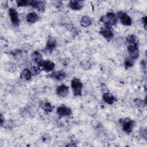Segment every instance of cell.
I'll return each instance as SVG.
<instances>
[{"mask_svg":"<svg viewBox=\"0 0 147 147\" xmlns=\"http://www.w3.org/2000/svg\"><path fill=\"white\" fill-rule=\"evenodd\" d=\"M42 109L48 113L51 112L52 111V106L51 105V104L49 102H45L42 105Z\"/></svg>","mask_w":147,"mask_h":147,"instance_id":"obj_22","label":"cell"},{"mask_svg":"<svg viewBox=\"0 0 147 147\" xmlns=\"http://www.w3.org/2000/svg\"><path fill=\"white\" fill-rule=\"evenodd\" d=\"M138 37L133 34L129 35L126 37V41L129 45H138Z\"/></svg>","mask_w":147,"mask_h":147,"instance_id":"obj_19","label":"cell"},{"mask_svg":"<svg viewBox=\"0 0 147 147\" xmlns=\"http://www.w3.org/2000/svg\"><path fill=\"white\" fill-rule=\"evenodd\" d=\"M134 102L135 105L138 107H142L145 105V103H144V101L140 99H137V98L135 99L134 100Z\"/></svg>","mask_w":147,"mask_h":147,"instance_id":"obj_26","label":"cell"},{"mask_svg":"<svg viewBox=\"0 0 147 147\" xmlns=\"http://www.w3.org/2000/svg\"><path fill=\"white\" fill-rule=\"evenodd\" d=\"M32 74L29 69H24L20 75V77L21 79L25 80H29L32 78Z\"/></svg>","mask_w":147,"mask_h":147,"instance_id":"obj_20","label":"cell"},{"mask_svg":"<svg viewBox=\"0 0 147 147\" xmlns=\"http://www.w3.org/2000/svg\"><path fill=\"white\" fill-rule=\"evenodd\" d=\"M30 71L32 74V75H36L40 72V68L37 67H32L30 69Z\"/></svg>","mask_w":147,"mask_h":147,"instance_id":"obj_24","label":"cell"},{"mask_svg":"<svg viewBox=\"0 0 147 147\" xmlns=\"http://www.w3.org/2000/svg\"><path fill=\"white\" fill-rule=\"evenodd\" d=\"M119 123L122 126L123 130L127 133H130L132 131L134 126V121L129 118L121 119L119 120Z\"/></svg>","mask_w":147,"mask_h":147,"instance_id":"obj_3","label":"cell"},{"mask_svg":"<svg viewBox=\"0 0 147 147\" xmlns=\"http://www.w3.org/2000/svg\"><path fill=\"white\" fill-rule=\"evenodd\" d=\"M39 67H41L44 71L49 72L55 68V64L50 60H44Z\"/></svg>","mask_w":147,"mask_h":147,"instance_id":"obj_11","label":"cell"},{"mask_svg":"<svg viewBox=\"0 0 147 147\" xmlns=\"http://www.w3.org/2000/svg\"><path fill=\"white\" fill-rule=\"evenodd\" d=\"M32 59L38 66L44 61L41 54L39 52H38L37 51H34L32 53Z\"/></svg>","mask_w":147,"mask_h":147,"instance_id":"obj_15","label":"cell"},{"mask_svg":"<svg viewBox=\"0 0 147 147\" xmlns=\"http://www.w3.org/2000/svg\"><path fill=\"white\" fill-rule=\"evenodd\" d=\"M68 5L69 7L72 10H79L83 7L84 2L82 1H71Z\"/></svg>","mask_w":147,"mask_h":147,"instance_id":"obj_14","label":"cell"},{"mask_svg":"<svg viewBox=\"0 0 147 147\" xmlns=\"http://www.w3.org/2000/svg\"><path fill=\"white\" fill-rule=\"evenodd\" d=\"M71 87L73 91L74 95L76 96L82 95V91L83 88V83L78 78H74L71 80Z\"/></svg>","mask_w":147,"mask_h":147,"instance_id":"obj_2","label":"cell"},{"mask_svg":"<svg viewBox=\"0 0 147 147\" xmlns=\"http://www.w3.org/2000/svg\"><path fill=\"white\" fill-rule=\"evenodd\" d=\"M50 76L52 79H54L56 80L61 81V80L64 79L66 78L67 75L64 71H55V72H53L52 73H51V74L50 75Z\"/></svg>","mask_w":147,"mask_h":147,"instance_id":"obj_13","label":"cell"},{"mask_svg":"<svg viewBox=\"0 0 147 147\" xmlns=\"http://www.w3.org/2000/svg\"><path fill=\"white\" fill-rule=\"evenodd\" d=\"M69 92V87L65 85L61 84L58 86L56 88V94L60 97L66 96Z\"/></svg>","mask_w":147,"mask_h":147,"instance_id":"obj_12","label":"cell"},{"mask_svg":"<svg viewBox=\"0 0 147 147\" xmlns=\"http://www.w3.org/2000/svg\"><path fill=\"white\" fill-rule=\"evenodd\" d=\"M29 1H27V0H21V1H17V3L18 7H22V6L29 5Z\"/></svg>","mask_w":147,"mask_h":147,"instance_id":"obj_25","label":"cell"},{"mask_svg":"<svg viewBox=\"0 0 147 147\" xmlns=\"http://www.w3.org/2000/svg\"><path fill=\"white\" fill-rule=\"evenodd\" d=\"M100 33L105 39H106L108 41L111 40L114 36L113 30L110 26L106 25L100 28Z\"/></svg>","mask_w":147,"mask_h":147,"instance_id":"obj_4","label":"cell"},{"mask_svg":"<svg viewBox=\"0 0 147 147\" xmlns=\"http://www.w3.org/2000/svg\"><path fill=\"white\" fill-rule=\"evenodd\" d=\"M100 21L103 22L105 25L111 26L117 23V18L114 13L112 12H109L106 15L103 16L100 18Z\"/></svg>","mask_w":147,"mask_h":147,"instance_id":"obj_1","label":"cell"},{"mask_svg":"<svg viewBox=\"0 0 147 147\" xmlns=\"http://www.w3.org/2000/svg\"><path fill=\"white\" fill-rule=\"evenodd\" d=\"M92 20L91 17L88 16H85L82 18L80 21V24L82 26L86 28L92 24Z\"/></svg>","mask_w":147,"mask_h":147,"instance_id":"obj_18","label":"cell"},{"mask_svg":"<svg viewBox=\"0 0 147 147\" xmlns=\"http://www.w3.org/2000/svg\"><path fill=\"white\" fill-rule=\"evenodd\" d=\"M56 45H57V43L55 38L51 36L49 37L47 42L45 50L47 51V52H51L56 48Z\"/></svg>","mask_w":147,"mask_h":147,"instance_id":"obj_10","label":"cell"},{"mask_svg":"<svg viewBox=\"0 0 147 147\" xmlns=\"http://www.w3.org/2000/svg\"><path fill=\"white\" fill-rule=\"evenodd\" d=\"M134 64V60L130 57L126 58V60H125V66L126 68H130L131 67L133 66Z\"/></svg>","mask_w":147,"mask_h":147,"instance_id":"obj_23","label":"cell"},{"mask_svg":"<svg viewBox=\"0 0 147 147\" xmlns=\"http://www.w3.org/2000/svg\"><path fill=\"white\" fill-rule=\"evenodd\" d=\"M117 17L119 19L120 22L124 25L129 26L131 24L132 20L130 17L123 11H119L117 13Z\"/></svg>","mask_w":147,"mask_h":147,"instance_id":"obj_5","label":"cell"},{"mask_svg":"<svg viewBox=\"0 0 147 147\" xmlns=\"http://www.w3.org/2000/svg\"><path fill=\"white\" fill-rule=\"evenodd\" d=\"M57 114L60 117H67L72 114L71 109L65 106H60L56 110Z\"/></svg>","mask_w":147,"mask_h":147,"instance_id":"obj_9","label":"cell"},{"mask_svg":"<svg viewBox=\"0 0 147 147\" xmlns=\"http://www.w3.org/2000/svg\"><path fill=\"white\" fill-rule=\"evenodd\" d=\"M38 19V15L34 12L29 13L26 17V21L30 24H33L36 22Z\"/></svg>","mask_w":147,"mask_h":147,"instance_id":"obj_17","label":"cell"},{"mask_svg":"<svg viewBox=\"0 0 147 147\" xmlns=\"http://www.w3.org/2000/svg\"><path fill=\"white\" fill-rule=\"evenodd\" d=\"M9 15L10 16V21L14 26L17 27L20 24V20L17 11L13 8H10L9 10Z\"/></svg>","mask_w":147,"mask_h":147,"instance_id":"obj_6","label":"cell"},{"mask_svg":"<svg viewBox=\"0 0 147 147\" xmlns=\"http://www.w3.org/2000/svg\"><path fill=\"white\" fill-rule=\"evenodd\" d=\"M146 17H144L143 18H142V21H143V23H144V27H145V28L146 29Z\"/></svg>","mask_w":147,"mask_h":147,"instance_id":"obj_27","label":"cell"},{"mask_svg":"<svg viewBox=\"0 0 147 147\" xmlns=\"http://www.w3.org/2000/svg\"><path fill=\"white\" fill-rule=\"evenodd\" d=\"M10 53H11V55H13L15 58H16L17 59H20L22 56V51L21 50H18V49L13 50Z\"/></svg>","mask_w":147,"mask_h":147,"instance_id":"obj_21","label":"cell"},{"mask_svg":"<svg viewBox=\"0 0 147 147\" xmlns=\"http://www.w3.org/2000/svg\"><path fill=\"white\" fill-rule=\"evenodd\" d=\"M29 5L32 6L33 8L36 9L38 11L40 12H43L45 10V2L42 1H36V0H32L29 1Z\"/></svg>","mask_w":147,"mask_h":147,"instance_id":"obj_8","label":"cell"},{"mask_svg":"<svg viewBox=\"0 0 147 147\" xmlns=\"http://www.w3.org/2000/svg\"><path fill=\"white\" fill-rule=\"evenodd\" d=\"M103 100L109 105H112L115 102V96L110 92L105 93L102 96Z\"/></svg>","mask_w":147,"mask_h":147,"instance_id":"obj_16","label":"cell"},{"mask_svg":"<svg viewBox=\"0 0 147 147\" xmlns=\"http://www.w3.org/2000/svg\"><path fill=\"white\" fill-rule=\"evenodd\" d=\"M127 51L130 55V57L133 60L138 57L139 49L138 45H129L127 46Z\"/></svg>","mask_w":147,"mask_h":147,"instance_id":"obj_7","label":"cell"}]
</instances>
